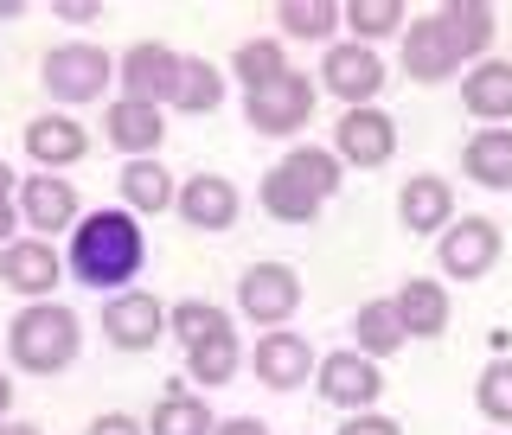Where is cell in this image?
<instances>
[{
    "label": "cell",
    "mask_w": 512,
    "mask_h": 435,
    "mask_svg": "<svg viewBox=\"0 0 512 435\" xmlns=\"http://www.w3.org/2000/svg\"><path fill=\"white\" fill-rule=\"evenodd\" d=\"M141 263H148V231H141L135 212H122V205H103V212H84L71 231V256H64V269H71L84 288L96 295H128V282L141 276Z\"/></svg>",
    "instance_id": "obj_1"
},
{
    "label": "cell",
    "mask_w": 512,
    "mask_h": 435,
    "mask_svg": "<svg viewBox=\"0 0 512 435\" xmlns=\"http://www.w3.org/2000/svg\"><path fill=\"white\" fill-rule=\"evenodd\" d=\"M340 154L333 148H288L276 167L263 173V212L282 224H314L320 205L340 192Z\"/></svg>",
    "instance_id": "obj_2"
},
{
    "label": "cell",
    "mask_w": 512,
    "mask_h": 435,
    "mask_svg": "<svg viewBox=\"0 0 512 435\" xmlns=\"http://www.w3.org/2000/svg\"><path fill=\"white\" fill-rule=\"evenodd\" d=\"M7 352H13L20 372L58 378L64 365H77V352H84V320L64 308V301H26L7 327Z\"/></svg>",
    "instance_id": "obj_3"
},
{
    "label": "cell",
    "mask_w": 512,
    "mask_h": 435,
    "mask_svg": "<svg viewBox=\"0 0 512 435\" xmlns=\"http://www.w3.org/2000/svg\"><path fill=\"white\" fill-rule=\"evenodd\" d=\"M45 90L58 96V103H96L109 84H116V58L103 52V45H84V39H71V45H52L45 52Z\"/></svg>",
    "instance_id": "obj_4"
},
{
    "label": "cell",
    "mask_w": 512,
    "mask_h": 435,
    "mask_svg": "<svg viewBox=\"0 0 512 435\" xmlns=\"http://www.w3.org/2000/svg\"><path fill=\"white\" fill-rule=\"evenodd\" d=\"M301 308V276L288 263H250L244 276H237V314L256 320V327H288Z\"/></svg>",
    "instance_id": "obj_5"
},
{
    "label": "cell",
    "mask_w": 512,
    "mask_h": 435,
    "mask_svg": "<svg viewBox=\"0 0 512 435\" xmlns=\"http://www.w3.org/2000/svg\"><path fill=\"white\" fill-rule=\"evenodd\" d=\"M500 250H506V237H500V224L493 218H455L448 231L436 237V263H442V276H455V282H480L493 263H500Z\"/></svg>",
    "instance_id": "obj_6"
},
{
    "label": "cell",
    "mask_w": 512,
    "mask_h": 435,
    "mask_svg": "<svg viewBox=\"0 0 512 435\" xmlns=\"http://www.w3.org/2000/svg\"><path fill=\"white\" fill-rule=\"evenodd\" d=\"M384 58L372 52V45L346 39V45H327V58H320V90H333L346 109H372L378 90H384Z\"/></svg>",
    "instance_id": "obj_7"
},
{
    "label": "cell",
    "mask_w": 512,
    "mask_h": 435,
    "mask_svg": "<svg viewBox=\"0 0 512 435\" xmlns=\"http://www.w3.org/2000/svg\"><path fill=\"white\" fill-rule=\"evenodd\" d=\"M314 96H320L314 77L288 71V77H276V84L244 96V116H250L256 135H295V128H308V116H314Z\"/></svg>",
    "instance_id": "obj_8"
},
{
    "label": "cell",
    "mask_w": 512,
    "mask_h": 435,
    "mask_svg": "<svg viewBox=\"0 0 512 435\" xmlns=\"http://www.w3.org/2000/svg\"><path fill=\"white\" fill-rule=\"evenodd\" d=\"M314 384H320V397H327L333 410H352V416H365L384 397V372H378V359H365V352H327L320 359V372H314Z\"/></svg>",
    "instance_id": "obj_9"
},
{
    "label": "cell",
    "mask_w": 512,
    "mask_h": 435,
    "mask_svg": "<svg viewBox=\"0 0 512 435\" xmlns=\"http://www.w3.org/2000/svg\"><path fill=\"white\" fill-rule=\"evenodd\" d=\"M333 154H340V167H359V173H372L384 167V160L397 154V122L384 116V109H346L340 122H333Z\"/></svg>",
    "instance_id": "obj_10"
},
{
    "label": "cell",
    "mask_w": 512,
    "mask_h": 435,
    "mask_svg": "<svg viewBox=\"0 0 512 435\" xmlns=\"http://www.w3.org/2000/svg\"><path fill=\"white\" fill-rule=\"evenodd\" d=\"M173 77H180V52L160 39H141L116 58V84L128 103H167L173 96Z\"/></svg>",
    "instance_id": "obj_11"
},
{
    "label": "cell",
    "mask_w": 512,
    "mask_h": 435,
    "mask_svg": "<svg viewBox=\"0 0 512 435\" xmlns=\"http://www.w3.org/2000/svg\"><path fill=\"white\" fill-rule=\"evenodd\" d=\"M103 340L116 352H154L160 340H167V308H160L154 295H109L103 308Z\"/></svg>",
    "instance_id": "obj_12"
},
{
    "label": "cell",
    "mask_w": 512,
    "mask_h": 435,
    "mask_svg": "<svg viewBox=\"0 0 512 435\" xmlns=\"http://www.w3.org/2000/svg\"><path fill=\"white\" fill-rule=\"evenodd\" d=\"M0 282L26 301H52V288L64 282V256L45 244V237H13L0 250Z\"/></svg>",
    "instance_id": "obj_13"
},
{
    "label": "cell",
    "mask_w": 512,
    "mask_h": 435,
    "mask_svg": "<svg viewBox=\"0 0 512 435\" xmlns=\"http://www.w3.org/2000/svg\"><path fill=\"white\" fill-rule=\"evenodd\" d=\"M77 218H84V205H77V186L64 180V173H26L20 180V224H32V231L52 244V231H64Z\"/></svg>",
    "instance_id": "obj_14"
},
{
    "label": "cell",
    "mask_w": 512,
    "mask_h": 435,
    "mask_svg": "<svg viewBox=\"0 0 512 435\" xmlns=\"http://www.w3.org/2000/svg\"><path fill=\"white\" fill-rule=\"evenodd\" d=\"M250 365H256V378H263L269 391H295V384H308V372H320L314 346L301 340L295 327L263 333V340H256V352H250Z\"/></svg>",
    "instance_id": "obj_15"
},
{
    "label": "cell",
    "mask_w": 512,
    "mask_h": 435,
    "mask_svg": "<svg viewBox=\"0 0 512 435\" xmlns=\"http://www.w3.org/2000/svg\"><path fill=\"white\" fill-rule=\"evenodd\" d=\"M397 218H404L410 237H442L455 224V186L442 173H410L404 192H397Z\"/></svg>",
    "instance_id": "obj_16"
},
{
    "label": "cell",
    "mask_w": 512,
    "mask_h": 435,
    "mask_svg": "<svg viewBox=\"0 0 512 435\" xmlns=\"http://www.w3.org/2000/svg\"><path fill=\"white\" fill-rule=\"evenodd\" d=\"M173 212H180L192 231H231L237 212H244V199H237V186L224 180V173H192L180 186V199H173Z\"/></svg>",
    "instance_id": "obj_17"
},
{
    "label": "cell",
    "mask_w": 512,
    "mask_h": 435,
    "mask_svg": "<svg viewBox=\"0 0 512 435\" xmlns=\"http://www.w3.org/2000/svg\"><path fill=\"white\" fill-rule=\"evenodd\" d=\"M160 135H167L160 103H128V96H116V103L103 109V141H109V148H122L128 160H154L160 154Z\"/></svg>",
    "instance_id": "obj_18"
},
{
    "label": "cell",
    "mask_w": 512,
    "mask_h": 435,
    "mask_svg": "<svg viewBox=\"0 0 512 435\" xmlns=\"http://www.w3.org/2000/svg\"><path fill=\"white\" fill-rule=\"evenodd\" d=\"M461 109L480 128H506L512 122V58H480L468 77H461Z\"/></svg>",
    "instance_id": "obj_19"
},
{
    "label": "cell",
    "mask_w": 512,
    "mask_h": 435,
    "mask_svg": "<svg viewBox=\"0 0 512 435\" xmlns=\"http://www.w3.org/2000/svg\"><path fill=\"white\" fill-rule=\"evenodd\" d=\"M436 26H442L448 52L461 64H480L487 45H493V32H500V13H493L487 0H448V7H436Z\"/></svg>",
    "instance_id": "obj_20"
},
{
    "label": "cell",
    "mask_w": 512,
    "mask_h": 435,
    "mask_svg": "<svg viewBox=\"0 0 512 435\" xmlns=\"http://www.w3.org/2000/svg\"><path fill=\"white\" fill-rule=\"evenodd\" d=\"M84 154H90L84 122H71V116H39V122H26V160H32L39 173L77 167Z\"/></svg>",
    "instance_id": "obj_21"
},
{
    "label": "cell",
    "mask_w": 512,
    "mask_h": 435,
    "mask_svg": "<svg viewBox=\"0 0 512 435\" xmlns=\"http://www.w3.org/2000/svg\"><path fill=\"white\" fill-rule=\"evenodd\" d=\"M391 301H397V314H404V333H410V340H442V333H448V314H455V301H448L442 282L410 276Z\"/></svg>",
    "instance_id": "obj_22"
},
{
    "label": "cell",
    "mask_w": 512,
    "mask_h": 435,
    "mask_svg": "<svg viewBox=\"0 0 512 435\" xmlns=\"http://www.w3.org/2000/svg\"><path fill=\"white\" fill-rule=\"evenodd\" d=\"M461 173L480 192H512V128H474L461 148Z\"/></svg>",
    "instance_id": "obj_23"
},
{
    "label": "cell",
    "mask_w": 512,
    "mask_h": 435,
    "mask_svg": "<svg viewBox=\"0 0 512 435\" xmlns=\"http://www.w3.org/2000/svg\"><path fill=\"white\" fill-rule=\"evenodd\" d=\"M404 71L416 77V84H442V77H455V71H461V58L448 52L436 13H423V20H410V26H404Z\"/></svg>",
    "instance_id": "obj_24"
},
{
    "label": "cell",
    "mask_w": 512,
    "mask_h": 435,
    "mask_svg": "<svg viewBox=\"0 0 512 435\" xmlns=\"http://www.w3.org/2000/svg\"><path fill=\"white\" fill-rule=\"evenodd\" d=\"M116 180H122V212H135V218H160L180 199V186H173V173L160 160H128Z\"/></svg>",
    "instance_id": "obj_25"
},
{
    "label": "cell",
    "mask_w": 512,
    "mask_h": 435,
    "mask_svg": "<svg viewBox=\"0 0 512 435\" xmlns=\"http://www.w3.org/2000/svg\"><path fill=\"white\" fill-rule=\"evenodd\" d=\"M404 340H410V333H404L397 301H365V308L352 314V352H365V359H391Z\"/></svg>",
    "instance_id": "obj_26"
},
{
    "label": "cell",
    "mask_w": 512,
    "mask_h": 435,
    "mask_svg": "<svg viewBox=\"0 0 512 435\" xmlns=\"http://www.w3.org/2000/svg\"><path fill=\"white\" fill-rule=\"evenodd\" d=\"M237 365H244V346H237V333H231V327H218V333H205L199 346H186V378H199L205 391L231 384V378H237Z\"/></svg>",
    "instance_id": "obj_27"
},
{
    "label": "cell",
    "mask_w": 512,
    "mask_h": 435,
    "mask_svg": "<svg viewBox=\"0 0 512 435\" xmlns=\"http://www.w3.org/2000/svg\"><path fill=\"white\" fill-rule=\"evenodd\" d=\"M180 116H212L224 103V71L205 58H180V77H173V96H167Z\"/></svg>",
    "instance_id": "obj_28"
},
{
    "label": "cell",
    "mask_w": 512,
    "mask_h": 435,
    "mask_svg": "<svg viewBox=\"0 0 512 435\" xmlns=\"http://www.w3.org/2000/svg\"><path fill=\"white\" fill-rule=\"evenodd\" d=\"M212 429H218V416L186 384H167V397L154 404V423H148V435H212Z\"/></svg>",
    "instance_id": "obj_29"
},
{
    "label": "cell",
    "mask_w": 512,
    "mask_h": 435,
    "mask_svg": "<svg viewBox=\"0 0 512 435\" xmlns=\"http://www.w3.org/2000/svg\"><path fill=\"white\" fill-rule=\"evenodd\" d=\"M231 71H237V84H244V96H250V90L288 77V58H282L276 39H244V45H237V58H231Z\"/></svg>",
    "instance_id": "obj_30"
},
{
    "label": "cell",
    "mask_w": 512,
    "mask_h": 435,
    "mask_svg": "<svg viewBox=\"0 0 512 435\" xmlns=\"http://www.w3.org/2000/svg\"><path fill=\"white\" fill-rule=\"evenodd\" d=\"M340 20L352 26V39H359V45H372V39H384V32L404 26L410 7H404V0H346Z\"/></svg>",
    "instance_id": "obj_31"
},
{
    "label": "cell",
    "mask_w": 512,
    "mask_h": 435,
    "mask_svg": "<svg viewBox=\"0 0 512 435\" xmlns=\"http://www.w3.org/2000/svg\"><path fill=\"white\" fill-rule=\"evenodd\" d=\"M276 20H282L288 39H333V26H346L333 0H282Z\"/></svg>",
    "instance_id": "obj_32"
},
{
    "label": "cell",
    "mask_w": 512,
    "mask_h": 435,
    "mask_svg": "<svg viewBox=\"0 0 512 435\" xmlns=\"http://www.w3.org/2000/svg\"><path fill=\"white\" fill-rule=\"evenodd\" d=\"M218 327H231V314H224L218 301H173L167 308V333L180 346H199L205 333H218Z\"/></svg>",
    "instance_id": "obj_33"
},
{
    "label": "cell",
    "mask_w": 512,
    "mask_h": 435,
    "mask_svg": "<svg viewBox=\"0 0 512 435\" xmlns=\"http://www.w3.org/2000/svg\"><path fill=\"white\" fill-rule=\"evenodd\" d=\"M474 404H480V416H487L493 429H512V365H506V359H493L487 372H480Z\"/></svg>",
    "instance_id": "obj_34"
},
{
    "label": "cell",
    "mask_w": 512,
    "mask_h": 435,
    "mask_svg": "<svg viewBox=\"0 0 512 435\" xmlns=\"http://www.w3.org/2000/svg\"><path fill=\"white\" fill-rule=\"evenodd\" d=\"M340 435H404V423L397 416H378V410H365V416H346Z\"/></svg>",
    "instance_id": "obj_35"
},
{
    "label": "cell",
    "mask_w": 512,
    "mask_h": 435,
    "mask_svg": "<svg viewBox=\"0 0 512 435\" xmlns=\"http://www.w3.org/2000/svg\"><path fill=\"white\" fill-rule=\"evenodd\" d=\"M84 435H148V423H135L128 410H109V416H96Z\"/></svg>",
    "instance_id": "obj_36"
},
{
    "label": "cell",
    "mask_w": 512,
    "mask_h": 435,
    "mask_svg": "<svg viewBox=\"0 0 512 435\" xmlns=\"http://www.w3.org/2000/svg\"><path fill=\"white\" fill-rule=\"evenodd\" d=\"M52 13H58V20H71V26L103 20V7H96V0H52Z\"/></svg>",
    "instance_id": "obj_37"
},
{
    "label": "cell",
    "mask_w": 512,
    "mask_h": 435,
    "mask_svg": "<svg viewBox=\"0 0 512 435\" xmlns=\"http://www.w3.org/2000/svg\"><path fill=\"white\" fill-rule=\"evenodd\" d=\"M212 435H269V423H256V416H224Z\"/></svg>",
    "instance_id": "obj_38"
},
{
    "label": "cell",
    "mask_w": 512,
    "mask_h": 435,
    "mask_svg": "<svg viewBox=\"0 0 512 435\" xmlns=\"http://www.w3.org/2000/svg\"><path fill=\"white\" fill-rule=\"evenodd\" d=\"M13 231H20V199H0V250L13 244Z\"/></svg>",
    "instance_id": "obj_39"
},
{
    "label": "cell",
    "mask_w": 512,
    "mask_h": 435,
    "mask_svg": "<svg viewBox=\"0 0 512 435\" xmlns=\"http://www.w3.org/2000/svg\"><path fill=\"white\" fill-rule=\"evenodd\" d=\"M7 410H13V378L0 372V416H7Z\"/></svg>",
    "instance_id": "obj_40"
},
{
    "label": "cell",
    "mask_w": 512,
    "mask_h": 435,
    "mask_svg": "<svg viewBox=\"0 0 512 435\" xmlns=\"http://www.w3.org/2000/svg\"><path fill=\"white\" fill-rule=\"evenodd\" d=\"M0 199H13V167L0 160Z\"/></svg>",
    "instance_id": "obj_41"
},
{
    "label": "cell",
    "mask_w": 512,
    "mask_h": 435,
    "mask_svg": "<svg viewBox=\"0 0 512 435\" xmlns=\"http://www.w3.org/2000/svg\"><path fill=\"white\" fill-rule=\"evenodd\" d=\"M0 435H45V429H32V423H0Z\"/></svg>",
    "instance_id": "obj_42"
},
{
    "label": "cell",
    "mask_w": 512,
    "mask_h": 435,
    "mask_svg": "<svg viewBox=\"0 0 512 435\" xmlns=\"http://www.w3.org/2000/svg\"><path fill=\"white\" fill-rule=\"evenodd\" d=\"M26 13V0H7V7H0V20H20Z\"/></svg>",
    "instance_id": "obj_43"
}]
</instances>
